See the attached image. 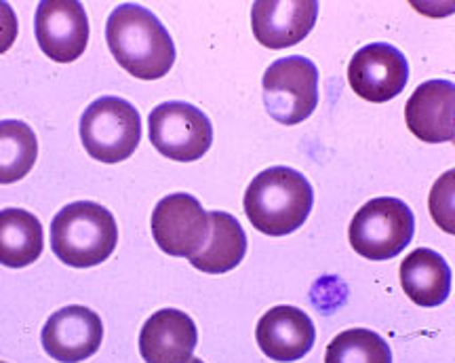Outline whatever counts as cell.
I'll return each instance as SVG.
<instances>
[{"label": "cell", "instance_id": "8", "mask_svg": "<svg viewBox=\"0 0 455 363\" xmlns=\"http://www.w3.org/2000/svg\"><path fill=\"white\" fill-rule=\"evenodd\" d=\"M152 237L169 256L195 258L209 241V214L186 192L164 197L152 212Z\"/></svg>", "mask_w": 455, "mask_h": 363}, {"label": "cell", "instance_id": "14", "mask_svg": "<svg viewBox=\"0 0 455 363\" xmlns=\"http://www.w3.org/2000/svg\"><path fill=\"white\" fill-rule=\"evenodd\" d=\"M407 127L415 138L441 144L455 138V85L436 78L419 85L405 106Z\"/></svg>", "mask_w": 455, "mask_h": 363}, {"label": "cell", "instance_id": "1", "mask_svg": "<svg viewBox=\"0 0 455 363\" xmlns=\"http://www.w3.org/2000/svg\"><path fill=\"white\" fill-rule=\"evenodd\" d=\"M106 41L114 60L141 81L163 78L175 61V44L158 17L140 4L127 3L108 17Z\"/></svg>", "mask_w": 455, "mask_h": 363}, {"label": "cell", "instance_id": "22", "mask_svg": "<svg viewBox=\"0 0 455 363\" xmlns=\"http://www.w3.org/2000/svg\"><path fill=\"white\" fill-rule=\"evenodd\" d=\"M190 363H203V359H196V357H192Z\"/></svg>", "mask_w": 455, "mask_h": 363}, {"label": "cell", "instance_id": "9", "mask_svg": "<svg viewBox=\"0 0 455 363\" xmlns=\"http://www.w3.org/2000/svg\"><path fill=\"white\" fill-rule=\"evenodd\" d=\"M348 81L358 98L384 104L403 93L409 81V64L392 44L371 43L358 49L350 60Z\"/></svg>", "mask_w": 455, "mask_h": 363}, {"label": "cell", "instance_id": "6", "mask_svg": "<svg viewBox=\"0 0 455 363\" xmlns=\"http://www.w3.org/2000/svg\"><path fill=\"white\" fill-rule=\"evenodd\" d=\"M268 115L283 125L306 121L318 106V70L304 55L276 60L264 75Z\"/></svg>", "mask_w": 455, "mask_h": 363}, {"label": "cell", "instance_id": "2", "mask_svg": "<svg viewBox=\"0 0 455 363\" xmlns=\"http://www.w3.org/2000/svg\"><path fill=\"white\" fill-rule=\"evenodd\" d=\"M315 190L308 178L291 167H270L258 173L244 192V214L253 229L283 237L304 226L312 212Z\"/></svg>", "mask_w": 455, "mask_h": 363}, {"label": "cell", "instance_id": "20", "mask_svg": "<svg viewBox=\"0 0 455 363\" xmlns=\"http://www.w3.org/2000/svg\"><path fill=\"white\" fill-rule=\"evenodd\" d=\"M325 363H392V351L379 334L356 327L329 343Z\"/></svg>", "mask_w": 455, "mask_h": 363}, {"label": "cell", "instance_id": "4", "mask_svg": "<svg viewBox=\"0 0 455 363\" xmlns=\"http://www.w3.org/2000/svg\"><path fill=\"white\" fill-rule=\"evenodd\" d=\"M415 218L409 206L395 197L371 198L350 222V246L358 256L382 262L398 256L413 239Z\"/></svg>", "mask_w": 455, "mask_h": 363}, {"label": "cell", "instance_id": "13", "mask_svg": "<svg viewBox=\"0 0 455 363\" xmlns=\"http://www.w3.org/2000/svg\"><path fill=\"white\" fill-rule=\"evenodd\" d=\"M255 338L261 353L272 361L291 363L301 359L315 347L316 330L308 313L298 306H275L258 321Z\"/></svg>", "mask_w": 455, "mask_h": 363}, {"label": "cell", "instance_id": "11", "mask_svg": "<svg viewBox=\"0 0 455 363\" xmlns=\"http://www.w3.org/2000/svg\"><path fill=\"white\" fill-rule=\"evenodd\" d=\"M104 340V323L87 306L60 309L44 323L43 347L60 363H81L95 355Z\"/></svg>", "mask_w": 455, "mask_h": 363}, {"label": "cell", "instance_id": "15", "mask_svg": "<svg viewBox=\"0 0 455 363\" xmlns=\"http://www.w3.org/2000/svg\"><path fill=\"white\" fill-rule=\"evenodd\" d=\"M196 343L195 321L178 309H163L141 327L140 353L146 363H190Z\"/></svg>", "mask_w": 455, "mask_h": 363}, {"label": "cell", "instance_id": "23", "mask_svg": "<svg viewBox=\"0 0 455 363\" xmlns=\"http://www.w3.org/2000/svg\"><path fill=\"white\" fill-rule=\"evenodd\" d=\"M0 363H4V361H0Z\"/></svg>", "mask_w": 455, "mask_h": 363}, {"label": "cell", "instance_id": "21", "mask_svg": "<svg viewBox=\"0 0 455 363\" xmlns=\"http://www.w3.org/2000/svg\"><path fill=\"white\" fill-rule=\"evenodd\" d=\"M17 15L9 3H0V53L13 47L17 38Z\"/></svg>", "mask_w": 455, "mask_h": 363}, {"label": "cell", "instance_id": "19", "mask_svg": "<svg viewBox=\"0 0 455 363\" xmlns=\"http://www.w3.org/2000/svg\"><path fill=\"white\" fill-rule=\"evenodd\" d=\"M38 141L24 121H0V184H13L30 173Z\"/></svg>", "mask_w": 455, "mask_h": 363}, {"label": "cell", "instance_id": "17", "mask_svg": "<svg viewBox=\"0 0 455 363\" xmlns=\"http://www.w3.org/2000/svg\"><path fill=\"white\" fill-rule=\"evenodd\" d=\"M247 254V235L235 215L226 212L209 214V241L201 254L190 258L195 269L207 275H221L236 269Z\"/></svg>", "mask_w": 455, "mask_h": 363}, {"label": "cell", "instance_id": "7", "mask_svg": "<svg viewBox=\"0 0 455 363\" xmlns=\"http://www.w3.org/2000/svg\"><path fill=\"white\" fill-rule=\"evenodd\" d=\"M152 146L171 161H198L212 149L213 127L209 117L186 101H164L150 112Z\"/></svg>", "mask_w": 455, "mask_h": 363}, {"label": "cell", "instance_id": "18", "mask_svg": "<svg viewBox=\"0 0 455 363\" xmlns=\"http://www.w3.org/2000/svg\"><path fill=\"white\" fill-rule=\"evenodd\" d=\"M44 247L43 224L26 209L0 212V264L24 269L41 258Z\"/></svg>", "mask_w": 455, "mask_h": 363}, {"label": "cell", "instance_id": "12", "mask_svg": "<svg viewBox=\"0 0 455 363\" xmlns=\"http://www.w3.org/2000/svg\"><path fill=\"white\" fill-rule=\"evenodd\" d=\"M316 15L315 0H259L251 9L253 34L268 49L293 47L312 32Z\"/></svg>", "mask_w": 455, "mask_h": 363}, {"label": "cell", "instance_id": "10", "mask_svg": "<svg viewBox=\"0 0 455 363\" xmlns=\"http://www.w3.org/2000/svg\"><path fill=\"white\" fill-rule=\"evenodd\" d=\"M34 32L47 58L60 64H70L87 49V13L83 4L74 0H44L36 9Z\"/></svg>", "mask_w": 455, "mask_h": 363}, {"label": "cell", "instance_id": "16", "mask_svg": "<svg viewBox=\"0 0 455 363\" xmlns=\"http://www.w3.org/2000/svg\"><path fill=\"white\" fill-rule=\"evenodd\" d=\"M401 286L415 304L432 309L451 292V269L435 249H413L401 264Z\"/></svg>", "mask_w": 455, "mask_h": 363}, {"label": "cell", "instance_id": "3", "mask_svg": "<svg viewBox=\"0 0 455 363\" xmlns=\"http://www.w3.org/2000/svg\"><path fill=\"white\" fill-rule=\"evenodd\" d=\"M116 243V220L100 203H70L51 222V249L61 262L74 269H91L106 262Z\"/></svg>", "mask_w": 455, "mask_h": 363}, {"label": "cell", "instance_id": "5", "mask_svg": "<svg viewBox=\"0 0 455 363\" xmlns=\"http://www.w3.org/2000/svg\"><path fill=\"white\" fill-rule=\"evenodd\" d=\"M81 140L89 157L101 163H121L141 141V117L123 98L95 100L81 117Z\"/></svg>", "mask_w": 455, "mask_h": 363}]
</instances>
